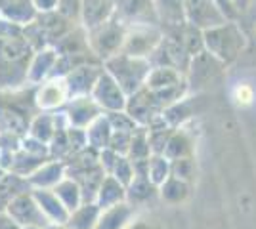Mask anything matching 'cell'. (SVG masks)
Returning a JSON list of instances; mask_svg holds the SVG:
<instances>
[{
	"label": "cell",
	"instance_id": "obj_1",
	"mask_svg": "<svg viewBox=\"0 0 256 229\" xmlns=\"http://www.w3.org/2000/svg\"><path fill=\"white\" fill-rule=\"evenodd\" d=\"M32 50L25 38H0V90L16 92L29 86L27 69Z\"/></svg>",
	"mask_w": 256,
	"mask_h": 229
},
{
	"label": "cell",
	"instance_id": "obj_2",
	"mask_svg": "<svg viewBox=\"0 0 256 229\" xmlns=\"http://www.w3.org/2000/svg\"><path fill=\"white\" fill-rule=\"evenodd\" d=\"M153 65L146 57H132L126 54H117L104 61V71L109 73L117 80V84L122 88V92L128 98L134 96L146 86V80L150 76Z\"/></svg>",
	"mask_w": 256,
	"mask_h": 229
},
{
	"label": "cell",
	"instance_id": "obj_3",
	"mask_svg": "<svg viewBox=\"0 0 256 229\" xmlns=\"http://www.w3.org/2000/svg\"><path fill=\"white\" fill-rule=\"evenodd\" d=\"M203 40L204 50L212 54L218 61H222L224 65H230L232 61H235L246 44L245 34L235 21H226L224 25L203 31Z\"/></svg>",
	"mask_w": 256,
	"mask_h": 229
},
{
	"label": "cell",
	"instance_id": "obj_4",
	"mask_svg": "<svg viewBox=\"0 0 256 229\" xmlns=\"http://www.w3.org/2000/svg\"><path fill=\"white\" fill-rule=\"evenodd\" d=\"M124 38H126V27L117 17H113L88 33V46L90 52L96 55V59L104 63L109 57L122 52Z\"/></svg>",
	"mask_w": 256,
	"mask_h": 229
},
{
	"label": "cell",
	"instance_id": "obj_5",
	"mask_svg": "<svg viewBox=\"0 0 256 229\" xmlns=\"http://www.w3.org/2000/svg\"><path fill=\"white\" fill-rule=\"evenodd\" d=\"M162 29L159 25H138V27H128L122 54L132 55V57H146L155 52V48L162 40Z\"/></svg>",
	"mask_w": 256,
	"mask_h": 229
},
{
	"label": "cell",
	"instance_id": "obj_6",
	"mask_svg": "<svg viewBox=\"0 0 256 229\" xmlns=\"http://www.w3.org/2000/svg\"><path fill=\"white\" fill-rule=\"evenodd\" d=\"M115 17L124 27L159 25L153 0H115Z\"/></svg>",
	"mask_w": 256,
	"mask_h": 229
},
{
	"label": "cell",
	"instance_id": "obj_7",
	"mask_svg": "<svg viewBox=\"0 0 256 229\" xmlns=\"http://www.w3.org/2000/svg\"><path fill=\"white\" fill-rule=\"evenodd\" d=\"M224 63L218 61L212 54H208L206 50L197 54L195 57H192L190 61V67L186 71V82H188V88L192 92H199L203 86H206L208 82H212L216 76L222 73L224 69Z\"/></svg>",
	"mask_w": 256,
	"mask_h": 229
},
{
	"label": "cell",
	"instance_id": "obj_8",
	"mask_svg": "<svg viewBox=\"0 0 256 229\" xmlns=\"http://www.w3.org/2000/svg\"><path fill=\"white\" fill-rule=\"evenodd\" d=\"M32 101L38 109L46 113H56L58 109H64L69 101V92H67L64 76H50L42 84L34 86Z\"/></svg>",
	"mask_w": 256,
	"mask_h": 229
},
{
	"label": "cell",
	"instance_id": "obj_9",
	"mask_svg": "<svg viewBox=\"0 0 256 229\" xmlns=\"http://www.w3.org/2000/svg\"><path fill=\"white\" fill-rule=\"evenodd\" d=\"M90 96L104 113H117V111L126 109L128 96L117 84V80L106 71L98 78L96 86H94Z\"/></svg>",
	"mask_w": 256,
	"mask_h": 229
},
{
	"label": "cell",
	"instance_id": "obj_10",
	"mask_svg": "<svg viewBox=\"0 0 256 229\" xmlns=\"http://www.w3.org/2000/svg\"><path fill=\"white\" fill-rule=\"evenodd\" d=\"M186 21L201 31H208L230 19L214 0H186Z\"/></svg>",
	"mask_w": 256,
	"mask_h": 229
},
{
	"label": "cell",
	"instance_id": "obj_11",
	"mask_svg": "<svg viewBox=\"0 0 256 229\" xmlns=\"http://www.w3.org/2000/svg\"><path fill=\"white\" fill-rule=\"evenodd\" d=\"M102 73H104V63H100V61H92V63L75 67L69 75L64 76L65 84H67V92H69V99L90 96Z\"/></svg>",
	"mask_w": 256,
	"mask_h": 229
},
{
	"label": "cell",
	"instance_id": "obj_12",
	"mask_svg": "<svg viewBox=\"0 0 256 229\" xmlns=\"http://www.w3.org/2000/svg\"><path fill=\"white\" fill-rule=\"evenodd\" d=\"M62 113L65 115L69 126H73V128H86L100 115H104V111L98 107V103L92 99V96L69 99L67 105L62 109Z\"/></svg>",
	"mask_w": 256,
	"mask_h": 229
},
{
	"label": "cell",
	"instance_id": "obj_13",
	"mask_svg": "<svg viewBox=\"0 0 256 229\" xmlns=\"http://www.w3.org/2000/svg\"><path fill=\"white\" fill-rule=\"evenodd\" d=\"M115 17V0H82L78 25L86 33Z\"/></svg>",
	"mask_w": 256,
	"mask_h": 229
},
{
	"label": "cell",
	"instance_id": "obj_14",
	"mask_svg": "<svg viewBox=\"0 0 256 229\" xmlns=\"http://www.w3.org/2000/svg\"><path fill=\"white\" fill-rule=\"evenodd\" d=\"M58 52L54 46L36 50L32 54L31 61H29V69H27V82L29 86H38L44 80H48L54 75V69L58 63Z\"/></svg>",
	"mask_w": 256,
	"mask_h": 229
},
{
	"label": "cell",
	"instance_id": "obj_15",
	"mask_svg": "<svg viewBox=\"0 0 256 229\" xmlns=\"http://www.w3.org/2000/svg\"><path fill=\"white\" fill-rule=\"evenodd\" d=\"M157 19L162 33H174L186 25V0H157Z\"/></svg>",
	"mask_w": 256,
	"mask_h": 229
},
{
	"label": "cell",
	"instance_id": "obj_16",
	"mask_svg": "<svg viewBox=\"0 0 256 229\" xmlns=\"http://www.w3.org/2000/svg\"><path fill=\"white\" fill-rule=\"evenodd\" d=\"M0 17L10 19L22 27H27L38 17V11L34 10L31 0H2L0 2Z\"/></svg>",
	"mask_w": 256,
	"mask_h": 229
},
{
	"label": "cell",
	"instance_id": "obj_17",
	"mask_svg": "<svg viewBox=\"0 0 256 229\" xmlns=\"http://www.w3.org/2000/svg\"><path fill=\"white\" fill-rule=\"evenodd\" d=\"M182 84H188L184 73L172 67H153L144 88H148L151 92H159V90H168V88L182 86Z\"/></svg>",
	"mask_w": 256,
	"mask_h": 229
},
{
	"label": "cell",
	"instance_id": "obj_18",
	"mask_svg": "<svg viewBox=\"0 0 256 229\" xmlns=\"http://www.w3.org/2000/svg\"><path fill=\"white\" fill-rule=\"evenodd\" d=\"M58 122H60V113H58V111H56V113L40 111V113L31 120V126H29L31 138H34V140H38V142H42V143L52 142L54 134L62 128Z\"/></svg>",
	"mask_w": 256,
	"mask_h": 229
},
{
	"label": "cell",
	"instance_id": "obj_19",
	"mask_svg": "<svg viewBox=\"0 0 256 229\" xmlns=\"http://www.w3.org/2000/svg\"><path fill=\"white\" fill-rule=\"evenodd\" d=\"M86 138H88V145L92 149H107L109 142H111V136H113V128L109 124L107 115H100L92 124H88L84 128Z\"/></svg>",
	"mask_w": 256,
	"mask_h": 229
},
{
	"label": "cell",
	"instance_id": "obj_20",
	"mask_svg": "<svg viewBox=\"0 0 256 229\" xmlns=\"http://www.w3.org/2000/svg\"><path fill=\"white\" fill-rule=\"evenodd\" d=\"M197 99H201L199 94H195V96H184L180 101L172 103L170 107H166V109L162 111L164 120L170 124L172 128L182 124V122H186L190 117L195 115V103H197Z\"/></svg>",
	"mask_w": 256,
	"mask_h": 229
},
{
	"label": "cell",
	"instance_id": "obj_21",
	"mask_svg": "<svg viewBox=\"0 0 256 229\" xmlns=\"http://www.w3.org/2000/svg\"><path fill=\"white\" fill-rule=\"evenodd\" d=\"M174 34L180 38V42L184 44V48L188 50V54L192 55V57L204 52V40L201 29H197V27H193L190 23H186L182 29L174 31Z\"/></svg>",
	"mask_w": 256,
	"mask_h": 229
},
{
	"label": "cell",
	"instance_id": "obj_22",
	"mask_svg": "<svg viewBox=\"0 0 256 229\" xmlns=\"http://www.w3.org/2000/svg\"><path fill=\"white\" fill-rule=\"evenodd\" d=\"M168 172H170V164L164 155H155V157L148 159V178H151L153 184L164 182Z\"/></svg>",
	"mask_w": 256,
	"mask_h": 229
},
{
	"label": "cell",
	"instance_id": "obj_23",
	"mask_svg": "<svg viewBox=\"0 0 256 229\" xmlns=\"http://www.w3.org/2000/svg\"><path fill=\"white\" fill-rule=\"evenodd\" d=\"M109 124L113 132H134L138 130L140 126L136 124V120L128 115L126 111H117V113H106Z\"/></svg>",
	"mask_w": 256,
	"mask_h": 229
},
{
	"label": "cell",
	"instance_id": "obj_24",
	"mask_svg": "<svg viewBox=\"0 0 256 229\" xmlns=\"http://www.w3.org/2000/svg\"><path fill=\"white\" fill-rule=\"evenodd\" d=\"M62 164H48V166H44L40 170H36L34 172V178H32V182L34 184H38V186H48V184H56V182H60V178H62Z\"/></svg>",
	"mask_w": 256,
	"mask_h": 229
},
{
	"label": "cell",
	"instance_id": "obj_25",
	"mask_svg": "<svg viewBox=\"0 0 256 229\" xmlns=\"http://www.w3.org/2000/svg\"><path fill=\"white\" fill-rule=\"evenodd\" d=\"M80 6H82V0H58L56 11L67 21L78 23L80 21Z\"/></svg>",
	"mask_w": 256,
	"mask_h": 229
},
{
	"label": "cell",
	"instance_id": "obj_26",
	"mask_svg": "<svg viewBox=\"0 0 256 229\" xmlns=\"http://www.w3.org/2000/svg\"><path fill=\"white\" fill-rule=\"evenodd\" d=\"M22 36H23L22 25L0 17V38H22Z\"/></svg>",
	"mask_w": 256,
	"mask_h": 229
},
{
	"label": "cell",
	"instance_id": "obj_27",
	"mask_svg": "<svg viewBox=\"0 0 256 229\" xmlns=\"http://www.w3.org/2000/svg\"><path fill=\"white\" fill-rule=\"evenodd\" d=\"M216 4H218V8L224 11V15L230 19V21H234L235 15H237V4H235L234 0H214Z\"/></svg>",
	"mask_w": 256,
	"mask_h": 229
},
{
	"label": "cell",
	"instance_id": "obj_28",
	"mask_svg": "<svg viewBox=\"0 0 256 229\" xmlns=\"http://www.w3.org/2000/svg\"><path fill=\"white\" fill-rule=\"evenodd\" d=\"M31 4L34 6V10L38 11V15L56 11V8H58V0H31Z\"/></svg>",
	"mask_w": 256,
	"mask_h": 229
},
{
	"label": "cell",
	"instance_id": "obj_29",
	"mask_svg": "<svg viewBox=\"0 0 256 229\" xmlns=\"http://www.w3.org/2000/svg\"><path fill=\"white\" fill-rule=\"evenodd\" d=\"M241 98H245L243 103H250V99H252V90L248 86H245V84H241V86L237 88V99L241 101Z\"/></svg>",
	"mask_w": 256,
	"mask_h": 229
},
{
	"label": "cell",
	"instance_id": "obj_30",
	"mask_svg": "<svg viewBox=\"0 0 256 229\" xmlns=\"http://www.w3.org/2000/svg\"><path fill=\"white\" fill-rule=\"evenodd\" d=\"M153 2H157V0H153Z\"/></svg>",
	"mask_w": 256,
	"mask_h": 229
}]
</instances>
